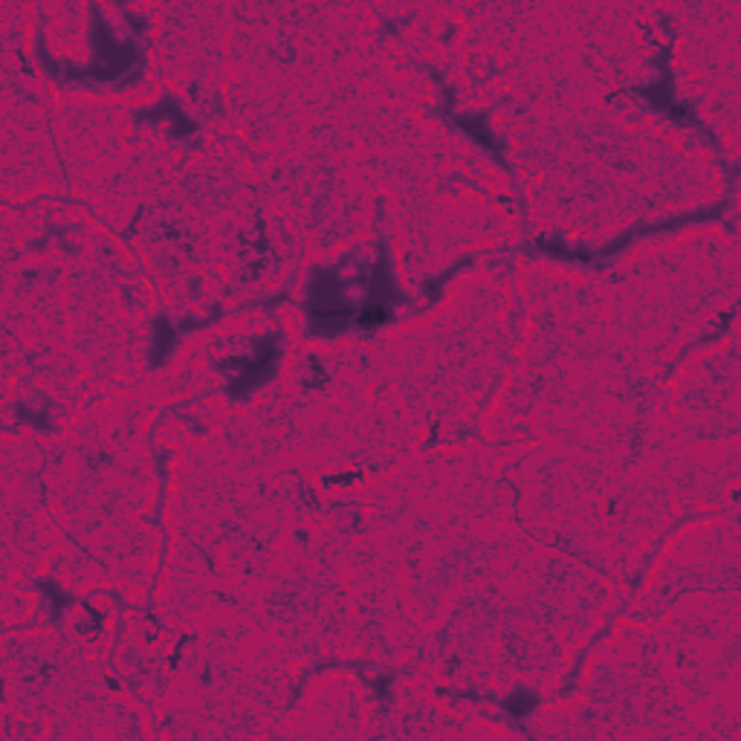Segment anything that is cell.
Wrapping results in <instances>:
<instances>
[{
    "mask_svg": "<svg viewBox=\"0 0 741 741\" xmlns=\"http://www.w3.org/2000/svg\"><path fill=\"white\" fill-rule=\"evenodd\" d=\"M328 290L330 292H325L322 281H316L310 313H313L316 330H328V333H333V330L348 325V319H351V308L342 305V290H339L337 278L333 276H328Z\"/></svg>",
    "mask_w": 741,
    "mask_h": 741,
    "instance_id": "1",
    "label": "cell"
}]
</instances>
